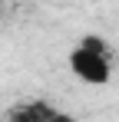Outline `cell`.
<instances>
[{"label": "cell", "mask_w": 119, "mask_h": 122, "mask_svg": "<svg viewBox=\"0 0 119 122\" xmlns=\"http://www.w3.org/2000/svg\"><path fill=\"white\" fill-rule=\"evenodd\" d=\"M70 69L79 82L86 86H106L113 76V56H109V46L103 36H83L70 53Z\"/></svg>", "instance_id": "obj_1"}, {"label": "cell", "mask_w": 119, "mask_h": 122, "mask_svg": "<svg viewBox=\"0 0 119 122\" xmlns=\"http://www.w3.org/2000/svg\"><path fill=\"white\" fill-rule=\"evenodd\" d=\"M53 122H76V119H73L70 112H56V119H53Z\"/></svg>", "instance_id": "obj_3"}, {"label": "cell", "mask_w": 119, "mask_h": 122, "mask_svg": "<svg viewBox=\"0 0 119 122\" xmlns=\"http://www.w3.org/2000/svg\"><path fill=\"white\" fill-rule=\"evenodd\" d=\"M56 119V109L43 99H33V102H23L10 112V122H53Z\"/></svg>", "instance_id": "obj_2"}]
</instances>
